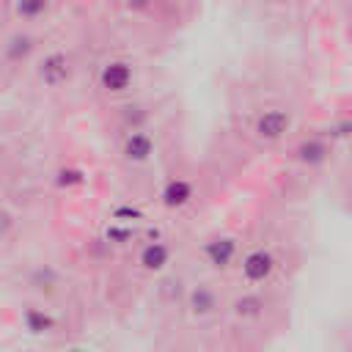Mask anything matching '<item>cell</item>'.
<instances>
[{"mask_svg":"<svg viewBox=\"0 0 352 352\" xmlns=\"http://www.w3.org/2000/svg\"><path fill=\"white\" fill-rule=\"evenodd\" d=\"M275 267H278V258L270 248H250L239 258V278L248 289H258L270 283V278L275 275Z\"/></svg>","mask_w":352,"mask_h":352,"instance_id":"1","label":"cell"},{"mask_svg":"<svg viewBox=\"0 0 352 352\" xmlns=\"http://www.w3.org/2000/svg\"><path fill=\"white\" fill-rule=\"evenodd\" d=\"M292 126H294V118H292L289 110H283V107H267V110H261L256 116L253 135L258 140H264V143H278V140H283L292 132Z\"/></svg>","mask_w":352,"mask_h":352,"instance_id":"2","label":"cell"},{"mask_svg":"<svg viewBox=\"0 0 352 352\" xmlns=\"http://www.w3.org/2000/svg\"><path fill=\"white\" fill-rule=\"evenodd\" d=\"M223 308V297L217 294V289L212 283H195L187 292V314L198 322H206L212 316H217Z\"/></svg>","mask_w":352,"mask_h":352,"instance_id":"3","label":"cell"},{"mask_svg":"<svg viewBox=\"0 0 352 352\" xmlns=\"http://www.w3.org/2000/svg\"><path fill=\"white\" fill-rule=\"evenodd\" d=\"M201 253H204V258H206V264H209L212 270H220V272H223V270H228V267L239 258V239L231 236V234L212 236V239L204 242Z\"/></svg>","mask_w":352,"mask_h":352,"instance_id":"4","label":"cell"},{"mask_svg":"<svg viewBox=\"0 0 352 352\" xmlns=\"http://www.w3.org/2000/svg\"><path fill=\"white\" fill-rule=\"evenodd\" d=\"M19 319H22V330L28 336H33V338H52L60 330L58 316L52 311L41 308V305H25L22 314H19Z\"/></svg>","mask_w":352,"mask_h":352,"instance_id":"5","label":"cell"},{"mask_svg":"<svg viewBox=\"0 0 352 352\" xmlns=\"http://www.w3.org/2000/svg\"><path fill=\"white\" fill-rule=\"evenodd\" d=\"M36 72H38V80H41L47 88H60V85H66V82L72 80V60H69L66 52L55 50V52H47V55L38 60Z\"/></svg>","mask_w":352,"mask_h":352,"instance_id":"6","label":"cell"},{"mask_svg":"<svg viewBox=\"0 0 352 352\" xmlns=\"http://www.w3.org/2000/svg\"><path fill=\"white\" fill-rule=\"evenodd\" d=\"M135 82V69L126 60H107L99 69V88H104L107 94H124L129 91Z\"/></svg>","mask_w":352,"mask_h":352,"instance_id":"7","label":"cell"},{"mask_svg":"<svg viewBox=\"0 0 352 352\" xmlns=\"http://www.w3.org/2000/svg\"><path fill=\"white\" fill-rule=\"evenodd\" d=\"M170 258H173V250H170L168 242H162V239H148V242L140 248V253H138V267H140L143 272H154V275H157V272L168 270Z\"/></svg>","mask_w":352,"mask_h":352,"instance_id":"8","label":"cell"},{"mask_svg":"<svg viewBox=\"0 0 352 352\" xmlns=\"http://www.w3.org/2000/svg\"><path fill=\"white\" fill-rule=\"evenodd\" d=\"M151 154H154V138H151L146 129H132V132L124 138V143H121V157H124L126 162H132V165L148 162Z\"/></svg>","mask_w":352,"mask_h":352,"instance_id":"9","label":"cell"},{"mask_svg":"<svg viewBox=\"0 0 352 352\" xmlns=\"http://www.w3.org/2000/svg\"><path fill=\"white\" fill-rule=\"evenodd\" d=\"M195 198V187L184 176H170L160 190V204L165 209H184Z\"/></svg>","mask_w":352,"mask_h":352,"instance_id":"10","label":"cell"},{"mask_svg":"<svg viewBox=\"0 0 352 352\" xmlns=\"http://www.w3.org/2000/svg\"><path fill=\"white\" fill-rule=\"evenodd\" d=\"M231 314H234L239 322H253V319H258V316L264 314V297H261L258 292L248 289L245 294L234 297V302H231Z\"/></svg>","mask_w":352,"mask_h":352,"instance_id":"11","label":"cell"},{"mask_svg":"<svg viewBox=\"0 0 352 352\" xmlns=\"http://www.w3.org/2000/svg\"><path fill=\"white\" fill-rule=\"evenodd\" d=\"M327 157H330V146H327V140H322V138H308V140H302V143L294 148V160L302 162V165H308V168L322 165Z\"/></svg>","mask_w":352,"mask_h":352,"instance_id":"12","label":"cell"},{"mask_svg":"<svg viewBox=\"0 0 352 352\" xmlns=\"http://www.w3.org/2000/svg\"><path fill=\"white\" fill-rule=\"evenodd\" d=\"M85 170L77 168V165H66V168H58L55 176H52V184L58 190H74V187H82L85 184Z\"/></svg>","mask_w":352,"mask_h":352,"instance_id":"13","label":"cell"},{"mask_svg":"<svg viewBox=\"0 0 352 352\" xmlns=\"http://www.w3.org/2000/svg\"><path fill=\"white\" fill-rule=\"evenodd\" d=\"M16 16L19 19H38L47 14L50 8V0H16Z\"/></svg>","mask_w":352,"mask_h":352,"instance_id":"14","label":"cell"},{"mask_svg":"<svg viewBox=\"0 0 352 352\" xmlns=\"http://www.w3.org/2000/svg\"><path fill=\"white\" fill-rule=\"evenodd\" d=\"M30 50H33V38H30V36H14V38L8 41V47H6V55H8V60L19 63L22 58L30 55Z\"/></svg>","mask_w":352,"mask_h":352,"instance_id":"15","label":"cell"},{"mask_svg":"<svg viewBox=\"0 0 352 352\" xmlns=\"http://www.w3.org/2000/svg\"><path fill=\"white\" fill-rule=\"evenodd\" d=\"M104 239H107L110 245H126V242H132V239H135V231H132V226L110 223V226L104 228Z\"/></svg>","mask_w":352,"mask_h":352,"instance_id":"16","label":"cell"},{"mask_svg":"<svg viewBox=\"0 0 352 352\" xmlns=\"http://www.w3.org/2000/svg\"><path fill=\"white\" fill-rule=\"evenodd\" d=\"M113 220L126 226L129 220H132V223H135V220H143V212H140L138 206H132V204H121V206L113 209Z\"/></svg>","mask_w":352,"mask_h":352,"instance_id":"17","label":"cell"},{"mask_svg":"<svg viewBox=\"0 0 352 352\" xmlns=\"http://www.w3.org/2000/svg\"><path fill=\"white\" fill-rule=\"evenodd\" d=\"M327 135H330V138H349V135H352V118H344V121L333 124Z\"/></svg>","mask_w":352,"mask_h":352,"instance_id":"18","label":"cell"},{"mask_svg":"<svg viewBox=\"0 0 352 352\" xmlns=\"http://www.w3.org/2000/svg\"><path fill=\"white\" fill-rule=\"evenodd\" d=\"M126 6L132 11H143V8H148V0H126Z\"/></svg>","mask_w":352,"mask_h":352,"instance_id":"19","label":"cell"},{"mask_svg":"<svg viewBox=\"0 0 352 352\" xmlns=\"http://www.w3.org/2000/svg\"><path fill=\"white\" fill-rule=\"evenodd\" d=\"M63 352H94L91 346H85V344H69Z\"/></svg>","mask_w":352,"mask_h":352,"instance_id":"20","label":"cell"}]
</instances>
